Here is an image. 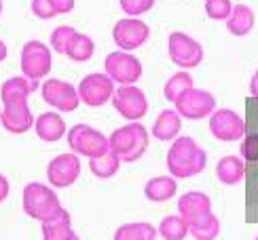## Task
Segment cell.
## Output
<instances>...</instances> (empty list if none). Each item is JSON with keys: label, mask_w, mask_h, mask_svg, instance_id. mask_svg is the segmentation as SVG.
Listing matches in <instances>:
<instances>
[{"label": "cell", "mask_w": 258, "mask_h": 240, "mask_svg": "<svg viewBox=\"0 0 258 240\" xmlns=\"http://www.w3.org/2000/svg\"><path fill=\"white\" fill-rule=\"evenodd\" d=\"M208 154L192 137L178 135L167 152V169L171 177L176 179H188L206 171Z\"/></svg>", "instance_id": "obj_1"}, {"label": "cell", "mask_w": 258, "mask_h": 240, "mask_svg": "<svg viewBox=\"0 0 258 240\" xmlns=\"http://www.w3.org/2000/svg\"><path fill=\"white\" fill-rule=\"evenodd\" d=\"M21 206H24V213L28 217L40 223L55 219L63 211L55 190L38 181H32L24 188V192H21Z\"/></svg>", "instance_id": "obj_2"}, {"label": "cell", "mask_w": 258, "mask_h": 240, "mask_svg": "<svg viewBox=\"0 0 258 240\" xmlns=\"http://www.w3.org/2000/svg\"><path fill=\"white\" fill-rule=\"evenodd\" d=\"M148 139L150 135L146 127L140 125V120H136V123H127L125 127H119L114 131L108 137V148L121 158V162H136L144 156Z\"/></svg>", "instance_id": "obj_3"}, {"label": "cell", "mask_w": 258, "mask_h": 240, "mask_svg": "<svg viewBox=\"0 0 258 240\" xmlns=\"http://www.w3.org/2000/svg\"><path fill=\"white\" fill-rule=\"evenodd\" d=\"M68 146L74 154L87 156V158H100L108 152V137L102 131L93 129L89 125H74L68 133Z\"/></svg>", "instance_id": "obj_4"}, {"label": "cell", "mask_w": 258, "mask_h": 240, "mask_svg": "<svg viewBox=\"0 0 258 240\" xmlns=\"http://www.w3.org/2000/svg\"><path fill=\"white\" fill-rule=\"evenodd\" d=\"M19 65L24 76H28L32 80H42L51 72V65H53L51 49L40 40H28L24 49H21Z\"/></svg>", "instance_id": "obj_5"}, {"label": "cell", "mask_w": 258, "mask_h": 240, "mask_svg": "<svg viewBox=\"0 0 258 240\" xmlns=\"http://www.w3.org/2000/svg\"><path fill=\"white\" fill-rule=\"evenodd\" d=\"M112 105L127 123H136V120L144 118L148 112V99L146 93L136 84H121L119 89H114L112 95Z\"/></svg>", "instance_id": "obj_6"}, {"label": "cell", "mask_w": 258, "mask_h": 240, "mask_svg": "<svg viewBox=\"0 0 258 240\" xmlns=\"http://www.w3.org/2000/svg\"><path fill=\"white\" fill-rule=\"evenodd\" d=\"M167 53L169 59L174 61L178 68H197L203 61V47L195 38H190L184 32H171L167 40Z\"/></svg>", "instance_id": "obj_7"}, {"label": "cell", "mask_w": 258, "mask_h": 240, "mask_svg": "<svg viewBox=\"0 0 258 240\" xmlns=\"http://www.w3.org/2000/svg\"><path fill=\"white\" fill-rule=\"evenodd\" d=\"M104 70L116 84H136L142 78V63L127 51H112L106 55Z\"/></svg>", "instance_id": "obj_8"}, {"label": "cell", "mask_w": 258, "mask_h": 240, "mask_svg": "<svg viewBox=\"0 0 258 240\" xmlns=\"http://www.w3.org/2000/svg\"><path fill=\"white\" fill-rule=\"evenodd\" d=\"M174 105H176V112L182 118L201 120V118H208L214 110H216V99H214V95L210 91L190 86V89H186L174 101Z\"/></svg>", "instance_id": "obj_9"}, {"label": "cell", "mask_w": 258, "mask_h": 240, "mask_svg": "<svg viewBox=\"0 0 258 240\" xmlns=\"http://www.w3.org/2000/svg\"><path fill=\"white\" fill-rule=\"evenodd\" d=\"M148 36H150V28L146 26V21H142L140 17H123L116 21L112 28L114 45L127 53L146 45Z\"/></svg>", "instance_id": "obj_10"}, {"label": "cell", "mask_w": 258, "mask_h": 240, "mask_svg": "<svg viewBox=\"0 0 258 240\" xmlns=\"http://www.w3.org/2000/svg\"><path fill=\"white\" fill-rule=\"evenodd\" d=\"M114 80L108 74H87L79 84V97L85 105L89 107H102L106 105L114 95Z\"/></svg>", "instance_id": "obj_11"}, {"label": "cell", "mask_w": 258, "mask_h": 240, "mask_svg": "<svg viewBox=\"0 0 258 240\" xmlns=\"http://www.w3.org/2000/svg\"><path fill=\"white\" fill-rule=\"evenodd\" d=\"M40 91H42V99H45L51 107H55V110H59L63 114L74 112L81 103L79 89H74V84H70L66 80L49 78V80L42 82Z\"/></svg>", "instance_id": "obj_12"}, {"label": "cell", "mask_w": 258, "mask_h": 240, "mask_svg": "<svg viewBox=\"0 0 258 240\" xmlns=\"http://www.w3.org/2000/svg\"><path fill=\"white\" fill-rule=\"evenodd\" d=\"M210 131L218 141H241L245 135V123L243 118L229 110V107H220L214 110L210 116Z\"/></svg>", "instance_id": "obj_13"}, {"label": "cell", "mask_w": 258, "mask_h": 240, "mask_svg": "<svg viewBox=\"0 0 258 240\" xmlns=\"http://www.w3.org/2000/svg\"><path fill=\"white\" fill-rule=\"evenodd\" d=\"M178 215L184 217L188 225L208 223L214 217L210 196L203 194V192H186V194H182L180 200H178Z\"/></svg>", "instance_id": "obj_14"}, {"label": "cell", "mask_w": 258, "mask_h": 240, "mask_svg": "<svg viewBox=\"0 0 258 240\" xmlns=\"http://www.w3.org/2000/svg\"><path fill=\"white\" fill-rule=\"evenodd\" d=\"M81 175V160L79 154L68 152V154L55 156L47 167V179L53 188H70Z\"/></svg>", "instance_id": "obj_15"}, {"label": "cell", "mask_w": 258, "mask_h": 240, "mask_svg": "<svg viewBox=\"0 0 258 240\" xmlns=\"http://www.w3.org/2000/svg\"><path fill=\"white\" fill-rule=\"evenodd\" d=\"M34 116H32V110L28 101H15V103H5L3 107V125L9 133L13 135H21L28 133V131L34 127Z\"/></svg>", "instance_id": "obj_16"}, {"label": "cell", "mask_w": 258, "mask_h": 240, "mask_svg": "<svg viewBox=\"0 0 258 240\" xmlns=\"http://www.w3.org/2000/svg\"><path fill=\"white\" fill-rule=\"evenodd\" d=\"M40 80H32L28 76H13V78L5 80L0 97L3 103H15V101H28V95L38 89Z\"/></svg>", "instance_id": "obj_17"}, {"label": "cell", "mask_w": 258, "mask_h": 240, "mask_svg": "<svg viewBox=\"0 0 258 240\" xmlns=\"http://www.w3.org/2000/svg\"><path fill=\"white\" fill-rule=\"evenodd\" d=\"M34 131L42 141H47V144L59 141L63 135L68 133L66 123H63V118L57 112H42L34 120Z\"/></svg>", "instance_id": "obj_18"}, {"label": "cell", "mask_w": 258, "mask_h": 240, "mask_svg": "<svg viewBox=\"0 0 258 240\" xmlns=\"http://www.w3.org/2000/svg\"><path fill=\"white\" fill-rule=\"evenodd\" d=\"M176 192H178V183H176V177L171 175L153 177L144 185V196L150 202H167L174 198Z\"/></svg>", "instance_id": "obj_19"}, {"label": "cell", "mask_w": 258, "mask_h": 240, "mask_svg": "<svg viewBox=\"0 0 258 240\" xmlns=\"http://www.w3.org/2000/svg\"><path fill=\"white\" fill-rule=\"evenodd\" d=\"M182 131V116L176 110H163L153 125V135L159 141H174Z\"/></svg>", "instance_id": "obj_20"}, {"label": "cell", "mask_w": 258, "mask_h": 240, "mask_svg": "<svg viewBox=\"0 0 258 240\" xmlns=\"http://www.w3.org/2000/svg\"><path fill=\"white\" fill-rule=\"evenodd\" d=\"M216 177L224 185H237L245 177V162L239 156H222L216 165Z\"/></svg>", "instance_id": "obj_21"}, {"label": "cell", "mask_w": 258, "mask_h": 240, "mask_svg": "<svg viewBox=\"0 0 258 240\" xmlns=\"http://www.w3.org/2000/svg\"><path fill=\"white\" fill-rule=\"evenodd\" d=\"M254 11L245 5H233V11L227 19V30L233 36H248L254 28Z\"/></svg>", "instance_id": "obj_22"}, {"label": "cell", "mask_w": 258, "mask_h": 240, "mask_svg": "<svg viewBox=\"0 0 258 240\" xmlns=\"http://www.w3.org/2000/svg\"><path fill=\"white\" fill-rule=\"evenodd\" d=\"M74 238H77V234L72 230V219L66 209L55 219L42 223V240H74Z\"/></svg>", "instance_id": "obj_23"}, {"label": "cell", "mask_w": 258, "mask_h": 240, "mask_svg": "<svg viewBox=\"0 0 258 240\" xmlns=\"http://www.w3.org/2000/svg\"><path fill=\"white\" fill-rule=\"evenodd\" d=\"M157 236H159L157 227L146 221L123 223L119 230L114 232V240H155Z\"/></svg>", "instance_id": "obj_24"}, {"label": "cell", "mask_w": 258, "mask_h": 240, "mask_svg": "<svg viewBox=\"0 0 258 240\" xmlns=\"http://www.w3.org/2000/svg\"><path fill=\"white\" fill-rule=\"evenodd\" d=\"M95 53V45L93 40L87 34H81V32H74V36L68 42V49H66V57H70L72 61L77 63H85L93 57Z\"/></svg>", "instance_id": "obj_25"}, {"label": "cell", "mask_w": 258, "mask_h": 240, "mask_svg": "<svg viewBox=\"0 0 258 240\" xmlns=\"http://www.w3.org/2000/svg\"><path fill=\"white\" fill-rule=\"evenodd\" d=\"M121 167V158L114 154V152H106L104 156L100 158H89V169H91V175L93 177H100V179H110L119 173Z\"/></svg>", "instance_id": "obj_26"}, {"label": "cell", "mask_w": 258, "mask_h": 240, "mask_svg": "<svg viewBox=\"0 0 258 240\" xmlns=\"http://www.w3.org/2000/svg\"><path fill=\"white\" fill-rule=\"evenodd\" d=\"M157 232L163 240H184L188 236V223L182 215H169L159 223Z\"/></svg>", "instance_id": "obj_27"}, {"label": "cell", "mask_w": 258, "mask_h": 240, "mask_svg": "<svg viewBox=\"0 0 258 240\" xmlns=\"http://www.w3.org/2000/svg\"><path fill=\"white\" fill-rule=\"evenodd\" d=\"M190 86H192V76H190V72H188V70H180V72H176V74L163 84V95H165L167 101L174 103L186 89H190Z\"/></svg>", "instance_id": "obj_28"}, {"label": "cell", "mask_w": 258, "mask_h": 240, "mask_svg": "<svg viewBox=\"0 0 258 240\" xmlns=\"http://www.w3.org/2000/svg\"><path fill=\"white\" fill-rule=\"evenodd\" d=\"M218 234H220V219L216 215L203 225H188V236H192L195 240H214Z\"/></svg>", "instance_id": "obj_29"}, {"label": "cell", "mask_w": 258, "mask_h": 240, "mask_svg": "<svg viewBox=\"0 0 258 240\" xmlns=\"http://www.w3.org/2000/svg\"><path fill=\"white\" fill-rule=\"evenodd\" d=\"M74 32H77V30H74L72 26H57L55 30L51 32V49L66 55L68 42H70V38L74 36Z\"/></svg>", "instance_id": "obj_30"}, {"label": "cell", "mask_w": 258, "mask_h": 240, "mask_svg": "<svg viewBox=\"0 0 258 240\" xmlns=\"http://www.w3.org/2000/svg\"><path fill=\"white\" fill-rule=\"evenodd\" d=\"M233 11L231 0H206V13L214 21H227Z\"/></svg>", "instance_id": "obj_31"}, {"label": "cell", "mask_w": 258, "mask_h": 240, "mask_svg": "<svg viewBox=\"0 0 258 240\" xmlns=\"http://www.w3.org/2000/svg\"><path fill=\"white\" fill-rule=\"evenodd\" d=\"M119 5L127 17H140L155 7V0H119Z\"/></svg>", "instance_id": "obj_32"}, {"label": "cell", "mask_w": 258, "mask_h": 240, "mask_svg": "<svg viewBox=\"0 0 258 240\" xmlns=\"http://www.w3.org/2000/svg\"><path fill=\"white\" fill-rule=\"evenodd\" d=\"M241 158L245 162H258V133H248L241 139Z\"/></svg>", "instance_id": "obj_33"}, {"label": "cell", "mask_w": 258, "mask_h": 240, "mask_svg": "<svg viewBox=\"0 0 258 240\" xmlns=\"http://www.w3.org/2000/svg\"><path fill=\"white\" fill-rule=\"evenodd\" d=\"M32 13L38 19H53L57 15V11L53 9L51 0H32Z\"/></svg>", "instance_id": "obj_34"}, {"label": "cell", "mask_w": 258, "mask_h": 240, "mask_svg": "<svg viewBox=\"0 0 258 240\" xmlns=\"http://www.w3.org/2000/svg\"><path fill=\"white\" fill-rule=\"evenodd\" d=\"M51 5L57 11V15H66L74 9V0H51Z\"/></svg>", "instance_id": "obj_35"}, {"label": "cell", "mask_w": 258, "mask_h": 240, "mask_svg": "<svg viewBox=\"0 0 258 240\" xmlns=\"http://www.w3.org/2000/svg\"><path fill=\"white\" fill-rule=\"evenodd\" d=\"M9 190H11V185H9V179L0 173V202H5L7 200V196H9Z\"/></svg>", "instance_id": "obj_36"}, {"label": "cell", "mask_w": 258, "mask_h": 240, "mask_svg": "<svg viewBox=\"0 0 258 240\" xmlns=\"http://www.w3.org/2000/svg\"><path fill=\"white\" fill-rule=\"evenodd\" d=\"M250 95L254 97V99H258V70L254 72L252 80H250Z\"/></svg>", "instance_id": "obj_37"}, {"label": "cell", "mask_w": 258, "mask_h": 240, "mask_svg": "<svg viewBox=\"0 0 258 240\" xmlns=\"http://www.w3.org/2000/svg\"><path fill=\"white\" fill-rule=\"evenodd\" d=\"M5 59H7V45L0 40V61H5Z\"/></svg>", "instance_id": "obj_38"}, {"label": "cell", "mask_w": 258, "mask_h": 240, "mask_svg": "<svg viewBox=\"0 0 258 240\" xmlns=\"http://www.w3.org/2000/svg\"><path fill=\"white\" fill-rule=\"evenodd\" d=\"M0 15H3V0H0Z\"/></svg>", "instance_id": "obj_39"}, {"label": "cell", "mask_w": 258, "mask_h": 240, "mask_svg": "<svg viewBox=\"0 0 258 240\" xmlns=\"http://www.w3.org/2000/svg\"><path fill=\"white\" fill-rule=\"evenodd\" d=\"M0 123H3V110H0Z\"/></svg>", "instance_id": "obj_40"}, {"label": "cell", "mask_w": 258, "mask_h": 240, "mask_svg": "<svg viewBox=\"0 0 258 240\" xmlns=\"http://www.w3.org/2000/svg\"><path fill=\"white\" fill-rule=\"evenodd\" d=\"M74 240H81V238H79V236H77V238H74Z\"/></svg>", "instance_id": "obj_41"}, {"label": "cell", "mask_w": 258, "mask_h": 240, "mask_svg": "<svg viewBox=\"0 0 258 240\" xmlns=\"http://www.w3.org/2000/svg\"><path fill=\"white\" fill-rule=\"evenodd\" d=\"M254 240H258V236H256V238H254Z\"/></svg>", "instance_id": "obj_42"}]
</instances>
